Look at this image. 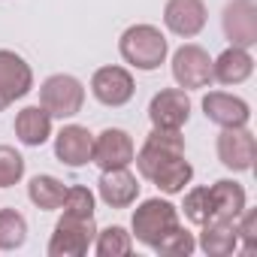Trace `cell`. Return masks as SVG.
<instances>
[{"label": "cell", "mask_w": 257, "mask_h": 257, "mask_svg": "<svg viewBox=\"0 0 257 257\" xmlns=\"http://www.w3.org/2000/svg\"><path fill=\"white\" fill-rule=\"evenodd\" d=\"M118 52H121L124 64H131L143 73H152L167 61L170 43L161 34V28H155V25H131L118 40Z\"/></svg>", "instance_id": "cell-1"}, {"label": "cell", "mask_w": 257, "mask_h": 257, "mask_svg": "<svg viewBox=\"0 0 257 257\" xmlns=\"http://www.w3.org/2000/svg\"><path fill=\"white\" fill-rule=\"evenodd\" d=\"M40 106L52 118H73L85 106V85L70 73H55L40 85Z\"/></svg>", "instance_id": "cell-2"}, {"label": "cell", "mask_w": 257, "mask_h": 257, "mask_svg": "<svg viewBox=\"0 0 257 257\" xmlns=\"http://www.w3.org/2000/svg\"><path fill=\"white\" fill-rule=\"evenodd\" d=\"M94 236H97L94 215L91 218L61 215V221L55 224V233L49 239V257H85L88 248L94 245Z\"/></svg>", "instance_id": "cell-3"}, {"label": "cell", "mask_w": 257, "mask_h": 257, "mask_svg": "<svg viewBox=\"0 0 257 257\" xmlns=\"http://www.w3.org/2000/svg\"><path fill=\"white\" fill-rule=\"evenodd\" d=\"M134 239L143 242V245H155L167 230H173L179 224V209L170 203V200H161V197H152V200H143L134 212Z\"/></svg>", "instance_id": "cell-4"}, {"label": "cell", "mask_w": 257, "mask_h": 257, "mask_svg": "<svg viewBox=\"0 0 257 257\" xmlns=\"http://www.w3.org/2000/svg\"><path fill=\"white\" fill-rule=\"evenodd\" d=\"M182 155H185V137L179 131H164V127H155V131L146 137L143 149L134 155V161H137L140 176L152 182V176L164 164H170L173 158H182Z\"/></svg>", "instance_id": "cell-5"}, {"label": "cell", "mask_w": 257, "mask_h": 257, "mask_svg": "<svg viewBox=\"0 0 257 257\" xmlns=\"http://www.w3.org/2000/svg\"><path fill=\"white\" fill-rule=\"evenodd\" d=\"M173 79L179 88L194 91V88H206L212 82V58L203 46L197 43H185L182 49L173 52Z\"/></svg>", "instance_id": "cell-6"}, {"label": "cell", "mask_w": 257, "mask_h": 257, "mask_svg": "<svg viewBox=\"0 0 257 257\" xmlns=\"http://www.w3.org/2000/svg\"><path fill=\"white\" fill-rule=\"evenodd\" d=\"M215 149H218V161L233 173H248L257 158V140L248 131V124L245 127H221Z\"/></svg>", "instance_id": "cell-7"}, {"label": "cell", "mask_w": 257, "mask_h": 257, "mask_svg": "<svg viewBox=\"0 0 257 257\" xmlns=\"http://www.w3.org/2000/svg\"><path fill=\"white\" fill-rule=\"evenodd\" d=\"M91 94L103 103V106H124V103H131L134 94H137V82L131 76V70H124V67H100L94 76H91Z\"/></svg>", "instance_id": "cell-8"}, {"label": "cell", "mask_w": 257, "mask_h": 257, "mask_svg": "<svg viewBox=\"0 0 257 257\" xmlns=\"http://www.w3.org/2000/svg\"><path fill=\"white\" fill-rule=\"evenodd\" d=\"M134 155H137V146L131 134L121 131V127H106L100 137H94L91 164H97L100 170H118V167H131Z\"/></svg>", "instance_id": "cell-9"}, {"label": "cell", "mask_w": 257, "mask_h": 257, "mask_svg": "<svg viewBox=\"0 0 257 257\" xmlns=\"http://www.w3.org/2000/svg\"><path fill=\"white\" fill-rule=\"evenodd\" d=\"M221 28L230 46L239 49L257 46V4L254 0H230L221 13Z\"/></svg>", "instance_id": "cell-10"}, {"label": "cell", "mask_w": 257, "mask_h": 257, "mask_svg": "<svg viewBox=\"0 0 257 257\" xmlns=\"http://www.w3.org/2000/svg\"><path fill=\"white\" fill-rule=\"evenodd\" d=\"M149 118L164 131H182L191 118V97L185 88H164L149 103Z\"/></svg>", "instance_id": "cell-11"}, {"label": "cell", "mask_w": 257, "mask_h": 257, "mask_svg": "<svg viewBox=\"0 0 257 257\" xmlns=\"http://www.w3.org/2000/svg\"><path fill=\"white\" fill-rule=\"evenodd\" d=\"M206 4L203 0H167V7H164V25L170 34L176 37H197L203 28H206Z\"/></svg>", "instance_id": "cell-12"}, {"label": "cell", "mask_w": 257, "mask_h": 257, "mask_svg": "<svg viewBox=\"0 0 257 257\" xmlns=\"http://www.w3.org/2000/svg\"><path fill=\"white\" fill-rule=\"evenodd\" d=\"M97 194H100V200L109 209H127V206H134L137 197H140V179L127 167L103 170V176L97 182Z\"/></svg>", "instance_id": "cell-13"}, {"label": "cell", "mask_w": 257, "mask_h": 257, "mask_svg": "<svg viewBox=\"0 0 257 257\" xmlns=\"http://www.w3.org/2000/svg\"><path fill=\"white\" fill-rule=\"evenodd\" d=\"M31 88H34L31 64L22 55L10 52V49H0V94H4L10 103H16V100L28 97Z\"/></svg>", "instance_id": "cell-14"}, {"label": "cell", "mask_w": 257, "mask_h": 257, "mask_svg": "<svg viewBox=\"0 0 257 257\" xmlns=\"http://www.w3.org/2000/svg\"><path fill=\"white\" fill-rule=\"evenodd\" d=\"M203 112L218 127H245L251 121V106L227 91H209L203 97Z\"/></svg>", "instance_id": "cell-15"}, {"label": "cell", "mask_w": 257, "mask_h": 257, "mask_svg": "<svg viewBox=\"0 0 257 257\" xmlns=\"http://www.w3.org/2000/svg\"><path fill=\"white\" fill-rule=\"evenodd\" d=\"M94 134L82 124H64L55 137V158L67 167H85L91 164Z\"/></svg>", "instance_id": "cell-16"}, {"label": "cell", "mask_w": 257, "mask_h": 257, "mask_svg": "<svg viewBox=\"0 0 257 257\" xmlns=\"http://www.w3.org/2000/svg\"><path fill=\"white\" fill-rule=\"evenodd\" d=\"M251 73H254V58L248 49H239V46L224 49L212 61V79L221 85H242L245 79H251Z\"/></svg>", "instance_id": "cell-17"}, {"label": "cell", "mask_w": 257, "mask_h": 257, "mask_svg": "<svg viewBox=\"0 0 257 257\" xmlns=\"http://www.w3.org/2000/svg\"><path fill=\"white\" fill-rule=\"evenodd\" d=\"M16 137L28 149H40L52 137V115L43 106H25L16 115Z\"/></svg>", "instance_id": "cell-18"}, {"label": "cell", "mask_w": 257, "mask_h": 257, "mask_svg": "<svg viewBox=\"0 0 257 257\" xmlns=\"http://www.w3.org/2000/svg\"><path fill=\"white\" fill-rule=\"evenodd\" d=\"M209 191H212V221H230L233 224L248 203L245 188L233 179H221Z\"/></svg>", "instance_id": "cell-19"}, {"label": "cell", "mask_w": 257, "mask_h": 257, "mask_svg": "<svg viewBox=\"0 0 257 257\" xmlns=\"http://www.w3.org/2000/svg\"><path fill=\"white\" fill-rule=\"evenodd\" d=\"M197 245L209 257H230L233 251H239V236L230 221H206Z\"/></svg>", "instance_id": "cell-20"}, {"label": "cell", "mask_w": 257, "mask_h": 257, "mask_svg": "<svg viewBox=\"0 0 257 257\" xmlns=\"http://www.w3.org/2000/svg\"><path fill=\"white\" fill-rule=\"evenodd\" d=\"M64 194H67V185L55 176H34L31 185H28V200L43 209V212H55L61 209L64 203Z\"/></svg>", "instance_id": "cell-21"}, {"label": "cell", "mask_w": 257, "mask_h": 257, "mask_svg": "<svg viewBox=\"0 0 257 257\" xmlns=\"http://www.w3.org/2000/svg\"><path fill=\"white\" fill-rule=\"evenodd\" d=\"M191 179H194V167L182 155V158H173L170 164H164L152 176V185H158V191H164V194H182L191 185Z\"/></svg>", "instance_id": "cell-22"}, {"label": "cell", "mask_w": 257, "mask_h": 257, "mask_svg": "<svg viewBox=\"0 0 257 257\" xmlns=\"http://www.w3.org/2000/svg\"><path fill=\"white\" fill-rule=\"evenodd\" d=\"M94 251H97V257H127L134 251V236L124 227H118V224L106 227V230H97Z\"/></svg>", "instance_id": "cell-23"}, {"label": "cell", "mask_w": 257, "mask_h": 257, "mask_svg": "<svg viewBox=\"0 0 257 257\" xmlns=\"http://www.w3.org/2000/svg\"><path fill=\"white\" fill-rule=\"evenodd\" d=\"M28 242V221L16 209H0V251H16Z\"/></svg>", "instance_id": "cell-24"}, {"label": "cell", "mask_w": 257, "mask_h": 257, "mask_svg": "<svg viewBox=\"0 0 257 257\" xmlns=\"http://www.w3.org/2000/svg\"><path fill=\"white\" fill-rule=\"evenodd\" d=\"M152 248H155L158 254H164V257H191V254L197 251V239H194L191 230H185L182 224H176V227L167 230Z\"/></svg>", "instance_id": "cell-25"}, {"label": "cell", "mask_w": 257, "mask_h": 257, "mask_svg": "<svg viewBox=\"0 0 257 257\" xmlns=\"http://www.w3.org/2000/svg\"><path fill=\"white\" fill-rule=\"evenodd\" d=\"M185 218L197 227H203L206 221H212V191L209 188H191L185 194Z\"/></svg>", "instance_id": "cell-26"}, {"label": "cell", "mask_w": 257, "mask_h": 257, "mask_svg": "<svg viewBox=\"0 0 257 257\" xmlns=\"http://www.w3.org/2000/svg\"><path fill=\"white\" fill-rule=\"evenodd\" d=\"M25 179V158L13 146H0V188H13Z\"/></svg>", "instance_id": "cell-27"}, {"label": "cell", "mask_w": 257, "mask_h": 257, "mask_svg": "<svg viewBox=\"0 0 257 257\" xmlns=\"http://www.w3.org/2000/svg\"><path fill=\"white\" fill-rule=\"evenodd\" d=\"M94 203H97V200H94V194H91L85 185H76V188H67L61 209H64V215L91 218V215H94Z\"/></svg>", "instance_id": "cell-28"}, {"label": "cell", "mask_w": 257, "mask_h": 257, "mask_svg": "<svg viewBox=\"0 0 257 257\" xmlns=\"http://www.w3.org/2000/svg\"><path fill=\"white\" fill-rule=\"evenodd\" d=\"M236 227V236H239V248L245 254H254L257 251V209H242V215L233 221Z\"/></svg>", "instance_id": "cell-29"}, {"label": "cell", "mask_w": 257, "mask_h": 257, "mask_svg": "<svg viewBox=\"0 0 257 257\" xmlns=\"http://www.w3.org/2000/svg\"><path fill=\"white\" fill-rule=\"evenodd\" d=\"M7 106H10V100H7V97H4V94H0V112H4V109H7Z\"/></svg>", "instance_id": "cell-30"}]
</instances>
